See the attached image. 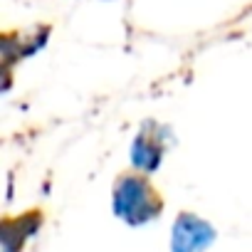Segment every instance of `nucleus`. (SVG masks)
Returning a JSON list of instances; mask_svg holds the SVG:
<instances>
[{
  "label": "nucleus",
  "mask_w": 252,
  "mask_h": 252,
  "mask_svg": "<svg viewBox=\"0 0 252 252\" xmlns=\"http://www.w3.org/2000/svg\"><path fill=\"white\" fill-rule=\"evenodd\" d=\"M42 225V218L37 213H30V215H23L18 220H5L3 222V232H0V247L3 252H20L25 247V242L40 230Z\"/></svg>",
  "instance_id": "4"
},
{
  "label": "nucleus",
  "mask_w": 252,
  "mask_h": 252,
  "mask_svg": "<svg viewBox=\"0 0 252 252\" xmlns=\"http://www.w3.org/2000/svg\"><path fill=\"white\" fill-rule=\"evenodd\" d=\"M218 240V230L195 213H181L171 225V252H205Z\"/></svg>",
  "instance_id": "3"
},
{
  "label": "nucleus",
  "mask_w": 252,
  "mask_h": 252,
  "mask_svg": "<svg viewBox=\"0 0 252 252\" xmlns=\"http://www.w3.org/2000/svg\"><path fill=\"white\" fill-rule=\"evenodd\" d=\"M111 210L126 225L141 227V225H149L151 220H156L161 215L163 203H161V195L154 190L149 176L126 173L114 183Z\"/></svg>",
  "instance_id": "1"
},
{
  "label": "nucleus",
  "mask_w": 252,
  "mask_h": 252,
  "mask_svg": "<svg viewBox=\"0 0 252 252\" xmlns=\"http://www.w3.org/2000/svg\"><path fill=\"white\" fill-rule=\"evenodd\" d=\"M171 144V131L168 126L146 121L144 129L136 134V139L131 141V151H129V161L134 166L136 173L141 176H151L161 168L163 161V151Z\"/></svg>",
  "instance_id": "2"
}]
</instances>
